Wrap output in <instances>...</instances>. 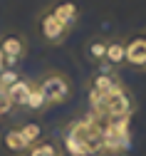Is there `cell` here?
Instances as JSON below:
<instances>
[{"mask_svg":"<svg viewBox=\"0 0 146 156\" xmlns=\"http://www.w3.org/2000/svg\"><path fill=\"white\" fill-rule=\"evenodd\" d=\"M52 15H55L65 27H72L74 20H77V15H79V10H77V3H72V0H62V3H57V5L52 8Z\"/></svg>","mask_w":146,"mask_h":156,"instance_id":"cell-9","label":"cell"},{"mask_svg":"<svg viewBox=\"0 0 146 156\" xmlns=\"http://www.w3.org/2000/svg\"><path fill=\"white\" fill-rule=\"evenodd\" d=\"M5 69V55H3V50H0V72Z\"/></svg>","mask_w":146,"mask_h":156,"instance_id":"cell-19","label":"cell"},{"mask_svg":"<svg viewBox=\"0 0 146 156\" xmlns=\"http://www.w3.org/2000/svg\"><path fill=\"white\" fill-rule=\"evenodd\" d=\"M69 156H97L104 149V126L97 124V116L72 124L65 134Z\"/></svg>","mask_w":146,"mask_h":156,"instance_id":"cell-1","label":"cell"},{"mask_svg":"<svg viewBox=\"0 0 146 156\" xmlns=\"http://www.w3.org/2000/svg\"><path fill=\"white\" fill-rule=\"evenodd\" d=\"M116 89H121V84L114 77V69L107 62H101L99 69H97V74L92 77V94L94 97H107V94H112Z\"/></svg>","mask_w":146,"mask_h":156,"instance_id":"cell-5","label":"cell"},{"mask_svg":"<svg viewBox=\"0 0 146 156\" xmlns=\"http://www.w3.org/2000/svg\"><path fill=\"white\" fill-rule=\"evenodd\" d=\"M126 62L131 67H146V37H134L126 45Z\"/></svg>","mask_w":146,"mask_h":156,"instance_id":"cell-8","label":"cell"},{"mask_svg":"<svg viewBox=\"0 0 146 156\" xmlns=\"http://www.w3.org/2000/svg\"><path fill=\"white\" fill-rule=\"evenodd\" d=\"M129 119H107L104 126V149L124 151L129 149Z\"/></svg>","mask_w":146,"mask_h":156,"instance_id":"cell-4","label":"cell"},{"mask_svg":"<svg viewBox=\"0 0 146 156\" xmlns=\"http://www.w3.org/2000/svg\"><path fill=\"white\" fill-rule=\"evenodd\" d=\"M107 156H129V154H126V151H109Z\"/></svg>","mask_w":146,"mask_h":156,"instance_id":"cell-20","label":"cell"},{"mask_svg":"<svg viewBox=\"0 0 146 156\" xmlns=\"http://www.w3.org/2000/svg\"><path fill=\"white\" fill-rule=\"evenodd\" d=\"M3 144L8 146V151H12V154H25L30 146H27V141L23 139V134H20L17 129H12V131H8L5 136H3Z\"/></svg>","mask_w":146,"mask_h":156,"instance_id":"cell-12","label":"cell"},{"mask_svg":"<svg viewBox=\"0 0 146 156\" xmlns=\"http://www.w3.org/2000/svg\"><path fill=\"white\" fill-rule=\"evenodd\" d=\"M17 80H20V77H17L15 69H3V72H0V87H3V89H10Z\"/></svg>","mask_w":146,"mask_h":156,"instance_id":"cell-17","label":"cell"},{"mask_svg":"<svg viewBox=\"0 0 146 156\" xmlns=\"http://www.w3.org/2000/svg\"><path fill=\"white\" fill-rule=\"evenodd\" d=\"M47 102H45V94H42V89H40L37 84H32V89H30V97H27V109H32V112H37V109H42Z\"/></svg>","mask_w":146,"mask_h":156,"instance_id":"cell-16","label":"cell"},{"mask_svg":"<svg viewBox=\"0 0 146 156\" xmlns=\"http://www.w3.org/2000/svg\"><path fill=\"white\" fill-rule=\"evenodd\" d=\"M67 156H69V154H67Z\"/></svg>","mask_w":146,"mask_h":156,"instance_id":"cell-21","label":"cell"},{"mask_svg":"<svg viewBox=\"0 0 146 156\" xmlns=\"http://www.w3.org/2000/svg\"><path fill=\"white\" fill-rule=\"evenodd\" d=\"M37 27H40L42 40H45V42H52V45H59V42L67 37V32H69V27H65L52 12H42V15H40Z\"/></svg>","mask_w":146,"mask_h":156,"instance_id":"cell-6","label":"cell"},{"mask_svg":"<svg viewBox=\"0 0 146 156\" xmlns=\"http://www.w3.org/2000/svg\"><path fill=\"white\" fill-rule=\"evenodd\" d=\"M30 89H32V84L30 82H25V80H17L10 89H8V94H10V99H12V104H17V107H25L27 104V97H30Z\"/></svg>","mask_w":146,"mask_h":156,"instance_id":"cell-11","label":"cell"},{"mask_svg":"<svg viewBox=\"0 0 146 156\" xmlns=\"http://www.w3.org/2000/svg\"><path fill=\"white\" fill-rule=\"evenodd\" d=\"M30 156H59V149L52 141H37L35 146H30Z\"/></svg>","mask_w":146,"mask_h":156,"instance_id":"cell-15","label":"cell"},{"mask_svg":"<svg viewBox=\"0 0 146 156\" xmlns=\"http://www.w3.org/2000/svg\"><path fill=\"white\" fill-rule=\"evenodd\" d=\"M12 107H15V104H12V99H10L8 89H3V87H0V116H3V114H8Z\"/></svg>","mask_w":146,"mask_h":156,"instance_id":"cell-18","label":"cell"},{"mask_svg":"<svg viewBox=\"0 0 146 156\" xmlns=\"http://www.w3.org/2000/svg\"><path fill=\"white\" fill-rule=\"evenodd\" d=\"M104 62H107L112 69H114V67H121L124 62H126V45L119 42V40L107 42V55H104Z\"/></svg>","mask_w":146,"mask_h":156,"instance_id":"cell-10","label":"cell"},{"mask_svg":"<svg viewBox=\"0 0 146 156\" xmlns=\"http://www.w3.org/2000/svg\"><path fill=\"white\" fill-rule=\"evenodd\" d=\"M40 89H42L45 94V102L47 104H62V102H67V97H69V80L62 72H50L45 74L42 80H40L37 84Z\"/></svg>","mask_w":146,"mask_h":156,"instance_id":"cell-3","label":"cell"},{"mask_svg":"<svg viewBox=\"0 0 146 156\" xmlns=\"http://www.w3.org/2000/svg\"><path fill=\"white\" fill-rule=\"evenodd\" d=\"M0 50L5 55V65L12 67L20 57L25 55V37L17 35V32H10V35H5L3 40H0Z\"/></svg>","mask_w":146,"mask_h":156,"instance_id":"cell-7","label":"cell"},{"mask_svg":"<svg viewBox=\"0 0 146 156\" xmlns=\"http://www.w3.org/2000/svg\"><path fill=\"white\" fill-rule=\"evenodd\" d=\"M104 55H107V40H101V37H94V40L87 42V57L94 60L97 65L104 62Z\"/></svg>","mask_w":146,"mask_h":156,"instance_id":"cell-13","label":"cell"},{"mask_svg":"<svg viewBox=\"0 0 146 156\" xmlns=\"http://www.w3.org/2000/svg\"><path fill=\"white\" fill-rule=\"evenodd\" d=\"M92 107H94L97 114L107 116V119H129V114L134 109V102L124 89H116V92H112L107 97H94L92 94Z\"/></svg>","mask_w":146,"mask_h":156,"instance_id":"cell-2","label":"cell"},{"mask_svg":"<svg viewBox=\"0 0 146 156\" xmlns=\"http://www.w3.org/2000/svg\"><path fill=\"white\" fill-rule=\"evenodd\" d=\"M17 131L23 134V139L27 141V146H35V144L40 141V136H42V129H40V124H35V122H30V124H25V126H20Z\"/></svg>","mask_w":146,"mask_h":156,"instance_id":"cell-14","label":"cell"}]
</instances>
